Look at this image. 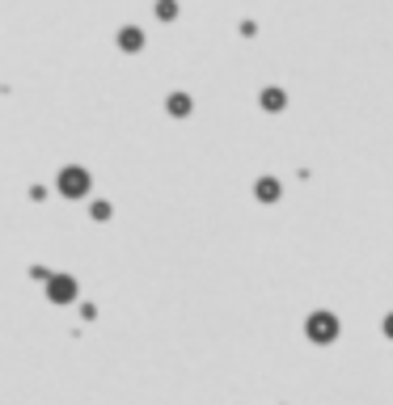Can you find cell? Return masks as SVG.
I'll list each match as a JSON object with an SVG mask.
<instances>
[{
    "label": "cell",
    "mask_w": 393,
    "mask_h": 405,
    "mask_svg": "<svg viewBox=\"0 0 393 405\" xmlns=\"http://www.w3.org/2000/svg\"><path fill=\"white\" fill-rule=\"evenodd\" d=\"M258 194H262V199H275V194H279V186H275V182H271V177H267V182H262V186H258Z\"/></svg>",
    "instance_id": "3"
},
{
    "label": "cell",
    "mask_w": 393,
    "mask_h": 405,
    "mask_svg": "<svg viewBox=\"0 0 393 405\" xmlns=\"http://www.w3.org/2000/svg\"><path fill=\"white\" fill-rule=\"evenodd\" d=\"M309 334H318V342H330L334 338V321L330 317H313L309 321Z\"/></svg>",
    "instance_id": "1"
},
{
    "label": "cell",
    "mask_w": 393,
    "mask_h": 405,
    "mask_svg": "<svg viewBox=\"0 0 393 405\" xmlns=\"http://www.w3.org/2000/svg\"><path fill=\"white\" fill-rule=\"evenodd\" d=\"M262 106H267V110H284V93H279V89H267V93H262Z\"/></svg>",
    "instance_id": "2"
}]
</instances>
